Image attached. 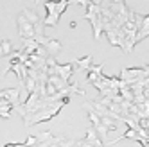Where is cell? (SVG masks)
Instances as JSON below:
<instances>
[{
  "label": "cell",
  "instance_id": "obj_2",
  "mask_svg": "<svg viewBox=\"0 0 149 147\" xmlns=\"http://www.w3.org/2000/svg\"><path fill=\"white\" fill-rule=\"evenodd\" d=\"M38 43L45 49V52H47V56H54V54H58V52L63 49V43L59 40H56V38H45V36H41L40 40H36Z\"/></svg>",
  "mask_w": 149,
  "mask_h": 147
},
{
  "label": "cell",
  "instance_id": "obj_5",
  "mask_svg": "<svg viewBox=\"0 0 149 147\" xmlns=\"http://www.w3.org/2000/svg\"><path fill=\"white\" fill-rule=\"evenodd\" d=\"M72 65H77V68H88L92 65V56H86V58H83L79 61H74Z\"/></svg>",
  "mask_w": 149,
  "mask_h": 147
},
{
  "label": "cell",
  "instance_id": "obj_3",
  "mask_svg": "<svg viewBox=\"0 0 149 147\" xmlns=\"http://www.w3.org/2000/svg\"><path fill=\"white\" fill-rule=\"evenodd\" d=\"M147 36H149V15H144L142 22H140V27H138V33L135 36V43H140V41L146 40Z\"/></svg>",
  "mask_w": 149,
  "mask_h": 147
},
{
  "label": "cell",
  "instance_id": "obj_1",
  "mask_svg": "<svg viewBox=\"0 0 149 147\" xmlns=\"http://www.w3.org/2000/svg\"><path fill=\"white\" fill-rule=\"evenodd\" d=\"M43 6H45V11H47V16L43 18V25L56 27L61 15L67 11L68 0H47Z\"/></svg>",
  "mask_w": 149,
  "mask_h": 147
},
{
  "label": "cell",
  "instance_id": "obj_7",
  "mask_svg": "<svg viewBox=\"0 0 149 147\" xmlns=\"http://www.w3.org/2000/svg\"><path fill=\"white\" fill-rule=\"evenodd\" d=\"M77 27V20H72L70 22V29H76Z\"/></svg>",
  "mask_w": 149,
  "mask_h": 147
},
{
  "label": "cell",
  "instance_id": "obj_4",
  "mask_svg": "<svg viewBox=\"0 0 149 147\" xmlns=\"http://www.w3.org/2000/svg\"><path fill=\"white\" fill-rule=\"evenodd\" d=\"M13 52V43L9 40H0V58Z\"/></svg>",
  "mask_w": 149,
  "mask_h": 147
},
{
  "label": "cell",
  "instance_id": "obj_9",
  "mask_svg": "<svg viewBox=\"0 0 149 147\" xmlns=\"http://www.w3.org/2000/svg\"><path fill=\"white\" fill-rule=\"evenodd\" d=\"M34 2H38V0H34Z\"/></svg>",
  "mask_w": 149,
  "mask_h": 147
},
{
  "label": "cell",
  "instance_id": "obj_6",
  "mask_svg": "<svg viewBox=\"0 0 149 147\" xmlns=\"http://www.w3.org/2000/svg\"><path fill=\"white\" fill-rule=\"evenodd\" d=\"M27 144H11V145H6V147H25Z\"/></svg>",
  "mask_w": 149,
  "mask_h": 147
},
{
  "label": "cell",
  "instance_id": "obj_8",
  "mask_svg": "<svg viewBox=\"0 0 149 147\" xmlns=\"http://www.w3.org/2000/svg\"><path fill=\"white\" fill-rule=\"evenodd\" d=\"M106 2H126V0H106Z\"/></svg>",
  "mask_w": 149,
  "mask_h": 147
}]
</instances>
